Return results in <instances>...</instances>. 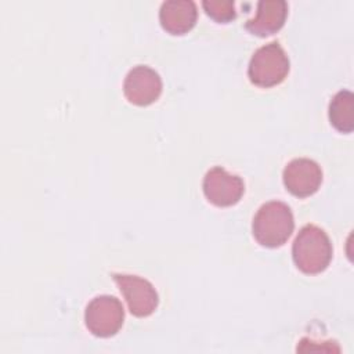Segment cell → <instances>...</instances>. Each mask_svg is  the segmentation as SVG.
Here are the masks:
<instances>
[{
    "instance_id": "cell-1",
    "label": "cell",
    "mask_w": 354,
    "mask_h": 354,
    "mask_svg": "<svg viewBox=\"0 0 354 354\" xmlns=\"http://www.w3.org/2000/svg\"><path fill=\"white\" fill-rule=\"evenodd\" d=\"M296 267L304 274L324 271L332 259V243L326 232L314 225H304L296 235L292 246Z\"/></svg>"
},
{
    "instance_id": "cell-2",
    "label": "cell",
    "mask_w": 354,
    "mask_h": 354,
    "mask_svg": "<svg viewBox=\"0 0 354 354\" xmlns=\"http://www.w3.org/2000/svg\"><path fill=\"white\" fill-rule=\"evenodd\" d=\"M295 228L290 207L279 201L261 205L254 214L252 231L256 241L267 248L283 245Z\"/></svg>"
},
{
    "instance_id": "cell-3",
    "label": "cell",
    "mask_w": 354,
    "mask_h": 354,
    "mask_svg": "<svg viewBox=\"0 0 354 354\" xmlns=\"http://www.w3.org/2000/svg\"><path fill=\"white\" fill-rule=\"evenodd\" d=\"M289 72V58L277 41L267 43L257 48L249 62L248 76L259 87L279 84Z\"/></svg>"
},
{
    "instance_id": "cell-4",
    "label": "cell",
    "mask_w": 354,
    "mask_h": 354,
    "mask_svg": "<svg viewBox=\"0 0 354 354\" xmlns=\"http://www.w3.org/2000/svg\"><path fill=\"white\" fill-rule=\"evenodd\" d=\"M122 303L109 295L94 297L86 307L84 322L87 329L98 337L113 336L123 325Z\"/></svg>"
},
{
    "instance_id": "cell-5",
    "label": "cell",
    "mask_w": 354,
    "mask_h": 354,
    "mask_svg": "<svg viewBox=\"0 0 354 354\" xmlns=\"http://www.w3.org/2000/svg\"><path fill=\"white\" fill-rule=\"evenodd\" d=\"M113 281L119 286L130 313L136 317H148L158 307V293L151 282L137 275L113 274Z\"/></svg>"
},
{
    "instance_id": "cell-6",
    "label": "cell",
    "mask_w": 354,
    "mask_h": 354,
    "mask_svg": "<svg viewBox=\"0 0 354 354\" xmlns=\"http://www.w3.org/2000/svg\"><path fill=\"white\" fill-rule=\"evenodd\" d=\"M202 187L207 201L220 207L235 205L245 189L241 177L230 174L221 166H214L205 174Z\"/></svg>"
},
{
    "instance_id": "cell-7",
    "label": "cell",
    "mask_w": 354,
    "mask_h": 354,
    "mask_svg": "<svg viewBox=\"0 0 354 354\" xmlns=\"http://www.w3.org/2000/svg\"><path fill=\"white\" fill-rule=\"evenodd\" d=\"M123 93L127 101L134 105H149L156 101L162 93L160 76L147 65H137L126 75Z\"/></svg>"
},
{
    "instance_id": "cell-8",
    "label": "cell",
    "mask_w": 354,
    "mask_h": 354,
    "mask_svg": "<svg viewBox=\"0 0 354 354\" xmlns=\"http://www.w3.org/2000/svg\"><path fill=\"white\" fill-rule=\"evenodd\" d=\"M286 189L299 198H306L317 192L322 181V171L317 162L308 158L290 160L282 173Z\"/></svg>"
},
{
    "instance_id": "cell-9",
    "label": "cell",
    "mask_w": 354,
    "mask_h": 354,
    "mask_svg": "<svg viewBox=\"0 0 354 354\" xmlns=\"http://www.w3.org/2000/svg\"><path fill=\"white\" fill-rule=\"evenodd\" d=\"M196 4L192 0H167L159 10L162 28L171 35H184L196 22Z\"/></svg>"
},
{
    "instance_id": "cell-10",
    "label": "cell",
    "mask_w": 354,
    "mask_h": 354,
    "mask_svg": "<svg viewBox=\"0 0 354 354\" xmlns=\"http://www.w3.org/2000/svg\"><path fill=\"white\" fill-rule=\"evenodd\" d=\"M288 4L283 0H261L257 3L256 15L246 21L245 28L257 36H268L278 32L286 19Z\"/></svg>"
},
{
    "instance_id": "cell-11",
    "label": "cell",
    "mask_w": 354,
    "mask_h": 354,
    "mask_svg": "<svg viewBox=\"0 0 354 354\" xmlns=\"http://www.w3.org/2000/svg\"><path fill=\"white\" fill-rule=\"evenodd\" d=\"M353 102V93L342 90L333 95L329 104V120L333 127L342 133H351L354 129Z\"/></svg>"
},
{
    "instance_id": "cell-12",
    "label": "cell",
    "mask_w": 354,
    "mask_h": 354,
    "mask_svg": "<svg viewBox=\"0 0 354 354\" xmlns=\"http://www.w3.org/2000/svg\"><path fill=\"white\" fill-rule=\"evenodd\" d=\"M202 6L206 14L217 22H228L235 18L232 0H205Z\"/></svg>"
}]
</instances>
